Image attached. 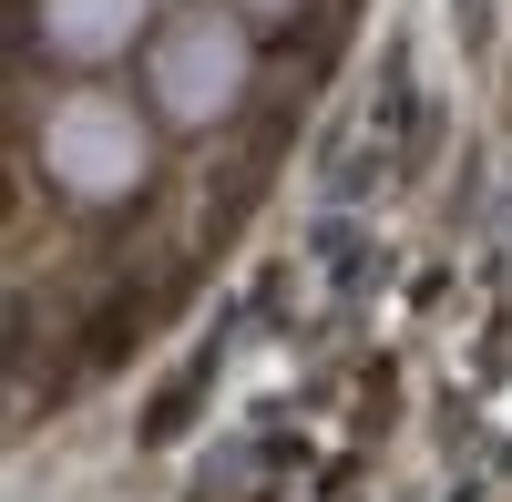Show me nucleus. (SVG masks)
Returning a JSON list of instances; mask_svg holds the SVG:
<instances>
[{"mask_svg": "<svg viewBox=\"0 0 512 502\" xmlns=\"http://www.w3.org/2000/svg\"><path fill=\"white\" fill-rule=\"evenodd\" d=\"M31 164L62 205H134L164 164V123L144 93H113V82H62L31 123Z\"/></svg>", "mask_w": 512, "mask_h": 502, "instance_id": "1", "label": "nucleus"}, {"mask_svg": "<svg viewBox=\"0 0 512 502\" xmlns=\"http://www.w3.org/2000/svg\"><path fill=\"white\" fill-rule=\"evenodd\" d=\"M256 82V21L236 0H185V11H164L144 62H134V93L154 103L164 134H216V123L246 103Z\"/></svg>", "mask_w": 512, "mask_h": 502, "instance_id": "2", "label": "nucleus"}, {"mask_svg": "<svg viewBox=\"0 0 512 502\" xmlns=\"http://www.w3.org/2000/svg\"><path fill=\"white\" fill-rule=\"evenodd\" d=\"M154 0H31V31H41V62H62L72 82H103L113 62H144L154 41Z\"/></svg>", "mask_w": 512, "mask_h": 502, "instance_id": "3", "label": "nucleus"}, {"mask_svg": "<svg viewBox=\"0 0 512 502\" xmlns=\"http://www.w3.org/2000/svg\"><path fill=\"white\" fill-rule=\"evenodd\" d=\"M236 11H246L256 31H267V21H297V11H308V0H236Z\"/></svg>", "mask_w": 512, "mask_h": 502, "instance_id": "4", "label": "nucleus"}]
</instances>
